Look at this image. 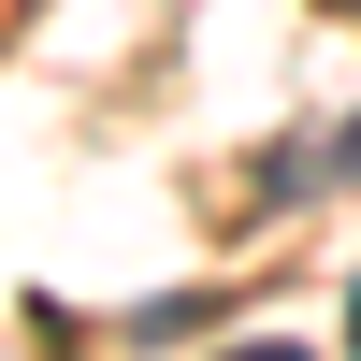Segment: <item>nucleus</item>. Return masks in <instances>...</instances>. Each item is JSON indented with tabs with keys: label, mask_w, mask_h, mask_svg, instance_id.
Segmentation results:
<instances>
[{
	"label": "nucleus",
	"mask_w": 361,
	"mask_h": 361,
	"mask_svg": "<svg viewBox=\"0 0 361 361\" xmlns=\"http://www.w3.org/2000/svg\"><path fill=\"white\" fill-rule=\"evenodd\" d=\"M231 361H318V347H289V333H260V347H231Z\"/></svg>",
	"instance_id": "1"
},
{
	"label": "nucleus",
	"mask_w": 361,
	"mask_h": 361,
	"mask_svg": "<svg viewBox=\"0 0 361 361\" xmlns=\"http://www.w3.org/2000/svg\"><path fill=\"white\" fill-rule=\"evenodd\" d=\"M347 361H361V289H347Z\"/></svg>",
	"instance_id": "2"
},
{
	"label": "nucleus",
	"mask_w": 361,
	"mask_h": 361,
	"mask_svg": "<svg viewBox=\"0 0 361 361\" xmlns=\"http://www.w3.org/2000/svg\"><path fill=\"white\" fill-rule=\"evenodd\" d=\"M347 173H361V145H347Z\"/></svg>",
	"instance_id": "3"
}]
</instances>
